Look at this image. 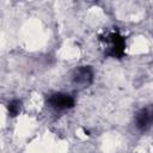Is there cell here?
<instances>
[{
    "label": "cell",
    "instance_id": "4",
    "mask_svg": "<svg viewBox=\"0 0 153 153\" xmlns=\"http://www.w3.org/2000/svg\"><path fill=\"white\" fill-rule=\"evenodd\" d=\"M135 127L140 131H146L153 126V104L141 108L135 115Z\"/></svg>",
    "mask_w": 153,
    "mask_h": 153
},
{
    "label": "cell",
    "instance_id": "1",
    "mask_svg": "<svg viewBox=\"0 0 153 153\" xmlns=\"http://www.w3.org/2000/svg\"><path fill=\"white\" fill-rule=\"evenodd\" d=\"M105 43V55H109L111 57H122L124 54V48H126V42L123 36H121L117 31L110 32L105 35L103 38Z\"/></svg>",
    "mask_w": 153,
    "mask_h": 153
},
{
    "label": "cell",
    "instance_id": "2",
    "mask_svg": "<svg viewBox=\"0 0 153 153\" xmlns=\"http://www.w3.org/2000/svg\"><path fill=\"white\" fill-rule=\"evenodd\" d=\"M94 73L90 66H79L72 73V82L78 87H88L93 82Z\"/></svg>",
    "mask_w": 153,
    "mask_h": 153
},
{
    "label": "cell",
    "instance_id": "5",
    "mask_svg": "<svg viewBox=\"0 0 153 153\" xmlns=\"http://www.w3.org/2000/svg\"><path fill=\"white\" fill-rule=\"evenodd\" d=\"M20 109H22V102L19 99H13L8 103L7 105V110H8V114L10 116L14 117L17 116L19 112H20Z\"/></svg>",
    "mask_w": 153,
    "mask_h": 153
},
{
    "label": "cell",
    "instance_id": "3",
    "mask_svg": "<svg viewBox=\"0 0 153 153\" xmlns=\"http://www.w3.org/2000/svg\"><path fill=\"white\" fill-rule=\"evenodd\" d=\"M48 104H49L50 108L61 111V110H68V109L73 108L74 104H75V100L68 93L55 92V93H51L48 97Z\"/></svg>",
    "mask_w": 153,
    "mask_h": 153
}]
</instances>
